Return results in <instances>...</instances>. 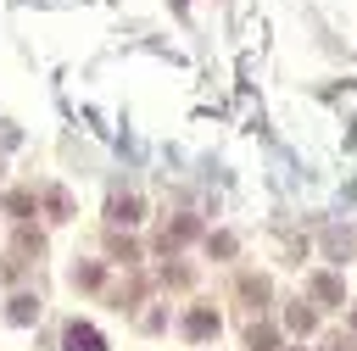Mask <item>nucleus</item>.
Listing matches in <instances>:
<instances>
[{
  "label": "nucleus",
  "mask_w": 357,
  "mask_h": 351,
  "mask_svg": "<svg viewBox=\"0 0 357 351\" xmlns=\"http://www.w3.org/2000/svg\"><path fill=\"white\" fill-rule=\"evenodd\" d=\"M67 351H106V340H100L89 323H73V329H67Z\"/></svg>",
  "instance_id": "1"
},
{
  "label": "nucleus",
  "mask_w": 357,
  "mask_h": 351,
  "mask_svg": "<svg viewBox=\"0 0 357 351\" xmlns=\"http://www.w3.org/2000/svg\"><path fill=\"white\" fill-rule=\"evenodd\" d=\"M190 334H218V318L212 312H190Z\"/></svg>",
  "instance_id": "2"
}]
</instances>
